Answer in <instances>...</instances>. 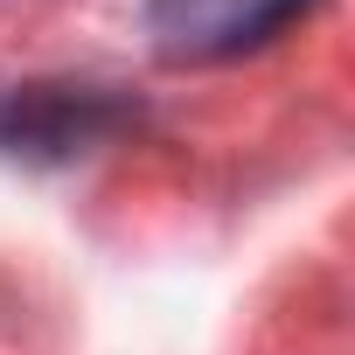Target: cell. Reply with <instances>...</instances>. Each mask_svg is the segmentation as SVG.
<instances>
[{
	"label": "cell",
	"mask_w": 355,
	"mask_h": 355,
	"mask_svg": "<svg viewBox=\"0 0 355 355\" xmlns=\"http://www.w3.org/2000/svg\"><path fill=\"white\" fill-rule=\"evenodd\" d=\"M105 119H112V105L98 91H49V84L8 91V98H0V146H8V153H42V146L49 153H70Z\"/></svg>",
	"instance_id": "6da1fadb"
}]
</instances>
